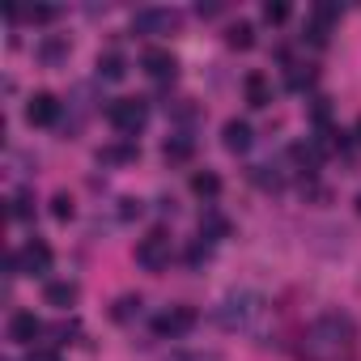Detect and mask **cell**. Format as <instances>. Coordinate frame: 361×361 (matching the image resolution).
Masks as SVG:
<instances>
[{"mask_svg":"<svg viewBox=\"0 0 361 361\" xmlns=\"http://www.w3.org/2000/svg\"><path fill=\"white\" fill-rule=\"evenodd\" d=\"M264 319H268V298L255 289H230L213 306V323L230 336H251V331H259Z\"/></svg>","mask_w":361,"mask_h":361,"instance_id":"1","label":"cell"},{"mask_svg":"<svg viewBox=\"0 0 361 361\" xmlns=\"http://www.w3.org/2000/svg\"><path fill=\"white\" fill-rule=\"evenodd\" d=\"M353 353V323L348 314H323L306 331V357L310 361H340Z\"/></svg>","mask_w":361,"mask_h":361,"instance_id":"2","label":"cell"},{"mask_svg":"<svg viewBox=\"0 0 361 361\" xmlns=\"http://www.w3.org/2000/svg\"><path fill=\"white\" fill-rule=\"evenodd\" d=\"M106 123H111L123 140H132V136L149 123V106H145L140 98H115V102L106 106Z\"/></svg>","mask_w":361,"mask_h":361,"instance_id":"3","label":"cell"},{"mask_svg":"<svg viewBox=\"0 0 361 361\" xmlns=\"http://www.w3.org/2000/svg\"><path fill=\"white\" fill-rule=\"evenodd\" d=\"M170 255H174V243H170L166 230H149V234L136 243V264H140L145 272H161V268H170Z\"/></svg>","mask_w":361,"mask_h":361,"instance_id":"4","label":"cell"},{"mask_svg":"<svg viewBox=\"0 0 361 361\" xmlns=\"http://www.w3.org/2000/svg\"><path fill=\"white\" fill-rule=\"evenodd\" d=\"M43 272H51V247L47 243L30 238L22 251L9 255V276H43Z\"/></svg>","mask_w":361,"mask_h":361,"instance_id":"5","label":"cell"},{"mask_svg":"<svg viewBox=\"0 0 361 361\" xmlns=\"http://www.w3.org/2000/svg\"><path fill=\"white\" fill-rule=\"evenodd\" d=\"M178 26H183V13H178V9L149 5V9H136L132 13V30L136 35H174Z\"/></svg>","mask_w":361,"mask_h":361,"instance_id":"6","label":"cell"},{"mask_svg":"<svg viewBox=\"0 0 361 361\" xmlns=\"http://www.w3.org/2000/svg\"><path fill=\"white\" fill-rule=\"evenodd\" d=\"M196 323H200V314H196L192 306H170V310H161V314L153 319V336H161V340H178V336H188Z\"/></svg>","mask_w":361,"mask_h":361,"instance_id":"7","label":"cell"},{"mask_svg":"<svg viewBox=\"0 0 361 361\" xmlns=\"http://www.w3.org/2000/svg\"><path fill=\"white\" fill-rule=\"evenodd\" d=\"M56 119H60L56 94H35V98L26 102V123H30V128H51Z\"/></svg>","mask_w":361,"mask_h":361,"instance_id":"8","label":"cell"},{"mask_svg":"<svg viewBox=\"0 0 361 361\" xmlns=\"http://www.w3.org/2000/svg\"><path fill=\"white\" fill-rule=\"evenodd\" d=\"M43 336V319L35 314V310H13V319H9V340L13 344H35Z\"/></svg>","mask_w":361,"mask_h":361,"instance_id":"9","label":"cell"},{"mask_svg":"<svg viewBox=\"0 0 361 361\" xmlns=\"http://www.w3.org/2000/svg\"><path fill=\"white\" fill-rule=\"evenodd\" d=\"M140 68H145L153 81H174V73H178L174 56H170V51H161V47H149V51L140 56Z\"/></svg>","mask_w":361,"mask_h":361,"instance_id":"10","label":"cell"},{"mask_svg":"<svg viewBox=\"0 0 361 361\" xmlns=\"http://www.w3.org/2000/svg\"><path fill=\"white\" fill-rule=\"evenodd\" d=\"M77 298H81L77 281H47V285H43V302H47V306H56V310L77 306Z\"/></svg>","mask_w":361,"mask_h":361,"instance_id":"11","label":"cell"},{"mask_svg":"<svg viewBox=\"0 0 361 361\" xmlns=\"http://www.w3.org/2000/svg\"><path fill=\"white\" fill-rule=\"evenodd\" d=\"M251 123L247 119H226V128H221V145L230 149V153H247L251 149Z\"/></svg>","mask_w":361,"mask_h":361,"instance_id":"12","label":"cell"},{"mask_svg":"<svg viewBox=\"0 0 361 361\" xmlns=\"http://www.w3.org/2000/svg\"><path fill=\"white\" fill-rule=\"evenodd\" d=\"M243 90H247V102H251V106H268V102H272V85H268L264 73H247Z\"/></svg>","mask_w":361,"mask_h":361,"instance_id":"13","label":"cell"},{"mask_svg":"<svg viewBox=\"0 0 361 361\" xmlns=\"http://www.w3.org/2000/svg\"><path fill=\"white\" fill-rule=\"evenodd\" d=\"M98 77H102V81H123V77H128V64H123V56H119V51H106V56H98Z\"/></svg>","mask_w":361,"mask_h":361,"instance_id":"14","label":"cell"},{"mask_svg":"<svg viewBox=\"0 0 361 361\" xmlns=\"http://www.w3.org/2000/svg\"><path fill=\"white\" fill-rule=\"evenodd\" d=\"M192 192H196L200 200H213V196L221 192V178H217L213 170H196V174H192Z\"/></svg>","mask_w":361,"mask_h":361,"instance_id":"15","label":"cell"},{"mask_svg":"<svg viewBox=\"0 0 361 361\" xmlns=\"http://www.w3.org/2000/svg\"><path fill=\"white\" fill-rule=\"evenodd\" d=\"M226 43L247 51V47L255 43V26H251V22H234V26H230V35H226Z\"/></svg>","mask_w":361,"mask_h":361,"instance_id":"16","label":"cell"},{"mask_svg":"<svg viewBox=\"0 0 361 361\" xmlns=\"http://www.w3.org/2000/svg\"><path fill=\"white\" fill-rule=\"evenodd\" d=\"M161 153H166V161H188V157H192V140H188V136H170Z\"/></svg>","mask_w":361,"mask_h":361,"instance_id":"17","label":"cell"},{"mask_svg":"<svg viewBox=\"0 0 361 361\" xmlns=\"http://www.w3.org/2000/svg\"><path fill=\"white\" fill-rule=\"evenodd\" d=\"M132 157H136V145H111V149H98V161H102V166L132 161Z\"/></svg>","mask_w":361,"mask_h":361,"instance_id":"18","label":"cell"},{"mask_svg":"<svg viewBox=\"0 0 361 361\" xmlns=\"http://www.w3.org/2000/svg\"><path fill=\"white\" fill-rule=\"evenodd\" d=\"M9 213H13L18 221H26V217L35 213V196H30L26 188H22V192H13V209H9Z\"/></svg>","mask_w":361,"mask_h":361,"instance_id":"19","label":"cell"},{"mask_svg":"<svg viewBox=\"0 0 361 361\" xmlns=\"http://www.w3.org/2000/svg\"><path fill=\"white\" fill-rule=\"evenodd\" d=\"M68 56V43H60V39H51V43H43V60L47 64H60Z\"/></svg>","mask_w":361,"mask_h":361,"instance_id":"20","label":"cell"},{"mask_svg":"<svg viewBox=\"0 0 361 361\" xmlns=\"http://www.w3.org/2000/svg\"><path fill=\"white\" fill-rule=\"evenodd\" d=\"M293 157H298V161H306V166H319V157H323V153H319V145H293Z\"/></svg>","mask_w":361,"mask_h":361,"instance_id":"21","label":"cell"},{"mask_svg":"<svg viewBox=\"0 0 361 361\" xmlns=\"http://www.w3.org/2000/svg\"><path fill=\"white\" fill-rule=\"evenodd\" d=\"M51 217H56V221H68V217H73V200H68L64 192L51 200Z\"/></svg>","mask_w":361,"mask_h":361,"instance_id":"22","label":"cell"},{"mask_svg":"<svg viewBox=\"0 0 361 361\" xmlns=\"http://www.w3.org/2000/svg\"><path fill=\"white\" fill-rule=\"evenodd\" d=\"M200 230H204V234H217V238H226V230H230V226H226L217 213H209V217H200Z\"/></svg>","mask_w":361,"mask_h":361,"instance_id":"23","label":"cell"},{"mask_svg":"<svg viewBox=\"0 0 361 361\" xmlns=\"http://www.w3.org/2000/svg\"><path fill=\"white\" fill-rule=\"evenodd\" d=\"M285 18H289V5H281V0H276V5H272V0L264 5V22H272V26H276V22H285Z\"/></svg>","mask_w":361,"mask_h":361,"instance_id":"24","label":"cell"},{"mask_svg":"<svg viewBox=\"0 0 361 361\" xmlns=\"http://www.w3.org/2000/svg\"><path fill=\"white\" fill-rule=\"evenodd\" d=\"M132 310H140V298H132V293H128V298H119V302H115V319H132Z\"/></svg>","mask_w":361,"mask_h":361,"instance_id":"25","label":"cell"},{"mask_svg":"<svg viewBox=\"0 0 361 361\" xmlns=\"http://www.w3.org/2000/svg\"><path fill=\"white\" fill-rule=\"evenodd\" d=\"M170 361H221V353H178V357H170Z\"/></svg>","mask_w":361,"mask_h":361,"instance_id":"26","label":"cell"},{"mask_svg":"<svg viewBox=\"0 0 361 361\" xmlns=\"http://www.w3.org/2000/svg\"><path fill=\"white\" fill-rule=\"evenodd\" d=\"M123 209H119V217L123 221H132V217H140V200H119Z\"/></svg>","mask_w":361,"mask_h":361,"instance_id":"27","label":"cell"},{"mask_svg":"<svg viewBox=\"0 0 361 361\" xmlns=\"http://www.w3.org/2000/svg\"><path fill=\"white\" fill-rule=\"evenodd\" d=\"M30 22H56V9H30Z\"/></svg>","mask_w":361,"mask_h":361,"instance_id":"28","label":"cell"},{"mask_svg":"<svg viewBox=\"0 0 361 361\" xmlns=\"http://www.w3.org/2000/svg\"><path fill=\"white\" fill-rule=\"evenodd\" d=\"M30 361H60L56 353H30Z\"/></svg>","mask_w":361,"mask_h":361,"instance_id":"29","label":"cell"},{"mask_svg":"<svg viewBox=\"0 0 361 361\" xmlns=\"http://www.w3.org/2000/svg\"><path fill=\"white\" fill-rule=\"evenodd\" d=\"M357 140H361V119H357Z\"/></svg>","mask_w":361,"mask_h":361,"instance_id":"30","label":"cell"},{"mask_svg":"<svg viewBox=\"0 0 361 361\" xmlns=\"http://www.w3.org/2000/svg\"><path fill=\"white\" fill-rule=\"evenodd\" d=\"M357 213H361V196H357Z\"/></svg>","mask_w":361,"mask_h":361,"instance_id":"31","label":"cell"}]
</instances>
